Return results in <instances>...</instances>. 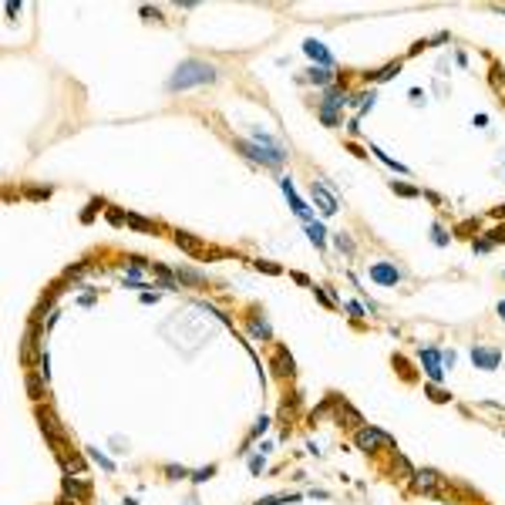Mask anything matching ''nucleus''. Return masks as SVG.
Returning <instances> with one entry per match:
<instances>
[{
    "mask_svg": "<svg viewBox=\"0 0 505 505\" xmlns=\"http://www.w3.org/2000/svg\"><path fill=\"white\" fill-rule=\"evenodd\" d=\"M253 138H256V142H236V148L246 152L253 162H263V165H283V159H287L283 145H276L266 131H253Z\"/></svg>",
    "mask_w": 505,
    "mask_h": 505,
    "instance_id": "f03ea898",
    "label": "nucleus"
},
{
    "mask_svg": "<svg viewBox=\"0 0 505 505\" xmlns=\"http://www.w3.org/2000/svg\"><path fill=\"white\" fill-rule=\"evenodd\" d=\"M280 502H297V495H266V498H259V505H280Z\"/></svg>",
    "mask_w": 505,
    "mask_h": 505,
    "instance_id": "4be33fe9",
    "label": "nucleus"
},
{
    "mask_svg": "<svg viewBox=\"0 0 505 505\" xmlns=\"http://www.w3.org/2000/svg\"><path fill=\"white\" fill-rule=\"evenodd\" d=\"M273 367H276V374H293V357L287 354V347H276V357H273Z\"/></svg>",
    "mask_w": 505,
    "mask_h": 505,
    "instance_id": "f8f14e48",
    "label": "nucleus"
},
{
    "mask_svg": "<svg viewBox=\"0 0 505 505\" xmlns=\"http://www.w3.org/2000/svg\"><path fill=\"white\" fill-rule=\"evenodd\" d=\"M337 246H340V249H347V253H354V243H350V239H347V236H344V233L337 236Z\"/></svg>",
    "mask_w": 505,
    "mask_h": 505,
    "instance_id": "c85d7f7f",
    "label": "nucleus"
},
{
    "mask_svg": "<svg viewBox=\"0 0 505 505\" xmlns=\"http://www.w3.org/2000/svg\"><path fill=\"white\" fill-rule=\"evenodd\" d=\"M175 246H179V249H185V253H192V256H206V249L199 246V239H192V236L182 233V229L175 233Z\"/></svg>",
    "mask_w": 505,
    "mask_h": 505,
    "instance_id": "9b49d317",
    "label": "nucleus"
},
{
    "mask_svg": "<svg viewBox=\"0 0 505 505\" xmlns=\"http://www.w3.org/2000/svg\"><path fill=\"white\" fill-rule=\"evenodd\" d=\"M175 276H179L182 283H195V287H202V283H206V273L189 270V266H179V270H175Z\"/></svg>",
    "mask_w": 505,
    "mask_h": 505,
    "instance_id": "ddd939ff",
    "label": "nucleus"
},
{
    "mask_svg": "<svg viewBox=\"0 0 505 505\" xmlns=\"http://www.w3.org/2000/svg\"><path fill=\"white\" fill-rule=\"evenodd\" d=\"M57 505H78V502H71V498H61V502H57Z\"/></svg>",
    "mask_w": 505,
    "mask_h": 505,
    "instance_id": "4c0bfd02",
    "label": "nucleus"
},
{
    "mask_svg": "<svg viewBox=\"0 0 505 505\" xmlns=\"http://www.w3.org/2000/svg\"><path fill=\"white\" fill-rule=\"evenodd\" d=\"M37 421H40V428H44V434H48V441L64 438V434H61V425H57V418L51 414L48 408H37Z\"/></svg>",
    "mask_w": 505,
    "mask_h": 505,
    "instance_id": "1a4fd4ad",
    "label": "nucleus"
},
{
    "mask_svg": "<svg viewBox=\"0 0 505 505\" xmlns=\"http://www.w3.org/2000/svg\"><path fill=\"white\" fill-rule=\"evenodd\" d=\"M125 505H138V502H135V498H125Z\"/></svg>",
    "mask_w": 505,
    "mask_h": 505,
    "instance_id": "ea45409f",
    "label": "nucleus"
},
{
    "mask_svg": "<svg viewBox=\"0 0 505 505\" xmlns=\"http://www.w3.org/2000/svg\"><path fill=\"white\" fill-rule=\"evenodd\" d=\"M189 505H195V502H189Z\"/></svg>",
    "mask_w": 505,
    "mask_h": 505,
    "instance_id": "a19ab883",
    "label": "nucleus"
},
{
    "mask_svg": "<svg viewBox=\"0 0 505 505\" xmlns=\"http://www.w3.org/2000/svg\"><path fill=\"white\" fill-rule=\"evenodd\" d=\"M431 233H434V243H438V246H448V236H445L441 226H431Z\"/></svg>",
    "mask_w": 505,
    "mask_h": 505,
    "instance_id": "a878e982",
    "label": "nucleus"
},
{
    "mask_svg": "<svg viewBox=\"0 0 505 505\" xmlns=\"http://www.w3.org/2000/svg\"><path fill=\"white\" fill-rule=\"evenodd\" d=\"M502 212H505V206H498V209H495V216H502Z\"/></svg>",
    "mask_w": 505,
    "mask_h": 505,
    "instance_id": "58836bf2",
    "label": "nucleus"
},
{
    "mask_svg": "<svg viewBox=\"0 0 505 505\" xmlns=\"http://www.w3.org/2000/svg\"><path fill=\"white\" fill-rule=\"evenodd\" d=\"M377 445H384V448H394V438H391V434H384V431H377V428H361V431H357V448L374 451Z\"/></svg>",
    "mask_w": 505,
    "mask_h": 505,
    "instance_id": "7ed1b4c3",
    "label": "nucleus"
},
{
    "mask_svg": "<svg viewBox=\"0 0 505 505\" xmlns=\"http://www.w3.org/2000/svg\"><path fill=\"white\" fill-rule=\"evenodd\" d=\"M472 364L478 370H498L502 350H495V347H472Z\"/></svg>",
    "mask_w": 505,
    "mask_h": 505,
    "instance_id": "20e7f679",
    "label": "nucleus"
},
{
    "mask_svg": "<svg viewBox=\"0 0 505 505\" xmlns=\"http://www.w3.org/2000/svg\"><path fill=\"white\" fill-rule=\"evenodd\" d=\"M249 330H253V337H270V323L259 320V317H253V320H249Z\"/></svg>",
    "mask_w": 505,
    "mask_h": 505,
    "instance_id": "a211bd4d",
    "label": "nucleus"
},
{
    "mask_svg": "<svg viewBox=\"0 0 505 505\" xmlns=\"http://www.w3.org/2000/svg\"><path fill=\"white\" fill-rule=\"evenodd\" d=\"M306 236H310L313 246H323V243H327V233H323L320 223H306Z\"/></svg>",
    "mask_w": 505,
    "mask_h": 505,
    "instance_id": "4468645a",
    "label": "nucleus"
},
{
    "mask_svg": "<svg viewBox=\"0 0 505 505\" xmlns=\"http://www.w3.org/2000/svg\"><path fill=\"white\" fill-rule=\"evenodd\" d=\"M88 451H91V458H95V462L104 468V472H115V462H112V458H104L101 451H95V448H88Z\"/></svg>",
    "mask_w": 505,
    "mask_h": 505,
    "instance_id": "412c9836",
    "label": "nucleus"
},
{
    "mask_svg": "<svg viewBox=\"0 0 505 505\" xmlns=\"http://www.w3.org/2000/svg\"><path fill=\"white\" fill-rule=\"evenodd\" d=\"M219 74L212 64H206V61H182V64L175 68V74L168 78V88L172 91H185V88H195V84H212Z\"/></svg>",
    "mask_w": 505,
    "mask_h": 505,
    "instance_id": "f257e3e1",
    "label": "nucleus"
},
{
    "mask_svg": "<svg viewBox=\"0 0 505 505\" xmlns=\"http://www.w3.org/2000/svg\"><path fill=\"white\" fill-rule=\"evenodd\" d=\"M256 270H266V273H280V266H276V263H263V259H259V263H256Z\"/></svg>",
    "mask_w": 505,
    "mask_h": 505,
    "instance_id": "473e14b6",
    "label": "nucleus"
},
{
    "mask_svg": "<svg viewBox=\"0 0 505 505\" xmlns=\"http://www.w3.org/2000/svg\"><path fill=\"white\" fill-rule=\"evenodd\" d=\"M303 51H306V54H310L313 61L320 64V68H334V57H330V51L323 48L320 40H313V37H310V40H306V44H303Z\"/></svg>",
    "mask_w": 505,
    "mask_h": 505,
    "instance_id": "9d476101",
    "label": "nucleus"
},
{
    "mask_svg": "<svg viewBox=\"0 0 505 505\" xmlns=\"http://www.w3.org/2000/svg\"><path fill=\"white\" fill-rule=\"evenodd\" d=\"M502 14H505V10H502Z\"/></svg>",
    "mask_w": 505,
    "mask_h": 505,
    "instance_id": "79ce46f5",
    "label": "nucleus"
},
{
    "mask_svg": "<svg viewBox=\"0 0 505 505\" xmlns=\"http://www.w3.org/2000/svg\"><path fill=\"white\" fill-rule=\"evenodd\" d=\"M165 475H172V478H185L189 472H185V468H179V465H168V468H165Z\"/></svg>",
    "mask_w": 505,
    "mask_h": 505,
    "instance_id": "cd10ccee",
    "label": "nucleus"
},
{
    "mask_svg": "<svg viewBox=\"0 0 505 505\" xmlns=\"http://www.w3.org/2000/svg\"><path fill=\"white\" fill-rule=\"evenodd\" d=\"M27 391H31V398H40V394H44V387H40V381H37L34 370H27Z\"/></svg>",
    "mask_w": 505,
    "mask_h": 505,
    "instance_id": "aec40b11",
    "label": "nucleus"
},
{
    "mask_svg": "<svg viewBox=\"0 0 505 505\" xmlns=\"http://www.w3.org/2000/svg\"><path fill=\"white\" fill-rule=\"evenodd\" d=\"M492 249V239H481V243H475V253H489Z\"/></svg>",
    "mask_w": 505,
    "mask_h": 505,
    "instance_id": "72a5a7b5",
    "label": "nucleus"
},
{
    "mask_svg": "<svg viewBox=\"0 0 505 505\" xmlns=\"http://www.w3.org/2000/svg\"><path fill=\"white\" fill-rule=\"evenodd\" d=\"M280 189H283V195H287V202H290V209L297 212L303 223H313L310 219V209H306V202L297 195V189H293V179H280Z\"/></svg>",
    "mask_w": 505,
    "mask_h": 505,
    "instance_id": "0eeeda50",
    "label": "nucleus"
},
{
    "mask_svg": "<svg viewBox=\"0 0 505 505\" xmlns=\"http://www.w3.org/2000/svg\"><path fill=\"white\" fill-rule=\"evenodd\" d=\"M27 195H31V199H48V195H51V189H31Z\"/></svg>",
    "mask_w": 505,
    "mask_h": 505,
    "instance_id": "7c9ffc66",
    "label": "nucleus"
},
{
    "mask_svg": "<svg viewBox=\"0 0 505 505\" xmlns=\"http://www.w3.org/2000/svg\"><path fill=\"white\" fill-rule=\"evenodd\" d=\"M330 78H334L330 68H310L306 71V81H313V84H330Z\"/></svg>",
    "mask_w": 505,
    "mask_h": 505,
    "instance_id": "2eb2a0df",
    "label": "nucleus"
},
{
    "mask_svg": "<svg viewBox=\"0 0 505 505\" xmlns=\"http://www.w3.org/2000/svg\"><path fill=\"white\" fill-rule=\"evenodd\" d=\"M398 71H401V61H398V64H387L384 71H377V81H387V78H394Z\"/></svg>",
    "mask_w": 505,
    "mask_h": 505,
    "instance_id": "b1692460",
    "label": "nucleus"
},
{
    "mask_svg": "<svg viewBox=\"0 0 505 505\" xmlns=\"http://www.w3.org/2000/svg\"><path fill=\"white\" fill-rule=\"evenodd\" d=\"M108 219H112L115 226H121V223H125V216H121V212H108Z\"/></svg>",
    "mask_w": 505,
    "mask_h": 505,
    "instance_id": "c9c22d12",
    "label": "nucleus"
},
{
    "mask_svg": "<svg viewBox=\"0 0 505 505\" xmlns=\"http://www.w3.org/2000/svg\"><path fill=\"white\" fill-rule=\"evenodd\" d=\"M370 155H377V159L384 162V165H391V168H398V172H408V168H404V165H401V162H394V159H391V155H384V152H381V148H374V145H370Z\"/></svg>",
    "mask_w": 505,
    "mask_h": 505,
    "instance_id": "6ab92c4d",
    "label": "nucleus"
},
{
    "mask_svg": "<svg viewBox=\"0 0 505 505\" xmlns=\"http://www.w3.org/2000/svg\"><path fill=\"white\" fill-rule=\"evenodd\" d=\"M212 475H216V468L209 465V468H199V472L192 475V481H206V478H212Z\"/></svg>",
    "mask_w": 505,
    "mask_h": 505,
    "instance_id": "393cba45",
    "label": "nucleus"
},
{
    "mask_svg": "<svg viewBox=\"0 0 505 505\" xmlns=\"http://www.w3.org/2000/svg\"><path fill=\"white\" fill-rule=\"evenodd\" d=\"M434 478H438L434 472H418V481H414V485H418L421 492H431V489H434Z\"/></svg>",
    "mask_w": 505,
    "mask_h": 505,
    "instance_id": "dca6fc26",
    "label": "nucleus"
},
{
    "mask_svg": "<svg viewBox=\"0 0 505 505\" xmlns=\"http://www.w3.org/2000/svg\"><path fill=\"white\" fill-rule=\"evenodd\" d=\"M498 317H502V320H505V300H502V303H498Z\"/></svg>",
    "mask_w": 505,
    "mask_h": 505,
    "instance_id": "e433bc0d",
    "label": "nucleus"
},
{
    "mask_svg": "<svg viewBox=\"0 0 505 505\" xmlns=\"http://www.w3.org/2000/svg\"><path fill=\"white\" fill-rule=\"evenodd\" d=\"M266 428H270V418H259V421H256V428H253V434H263Z\"/></svg>",
    "mask_w": 505,
    "mask_h": 505,
    "instance_id": "2f4dec72",
    "label": "nucleus"
},
{
    "mask_svg": "<svg viewBox=\"0 0 505 505\" xmlns=\"http://www.w3.org/2000/svg\"><path fill=\"white\" fill-rule=\"evenodd\" d=\"M441 364H448V367H455V354H451V350H445V354H441Z\"/></svg>",
    "mask_w": 505,
    "mask_h": 505,
    "instance_id": "f704fd0d",
    "label": "nucleus"
},
{
    "mask_svg": "<svg viewBox=\"0 0 505 505\" xmlns=\"http://www.w3.org/2000/svg\"><path fill=\"white\" fill-rule=\"evenodd\" d=\"M370 280L381 283V287H398V283H401V270L391 266V263H374L370 266Z\"/></svg>",
    "mask_w": 505,
    "mask_h": 505,
    "instance_id": "6e6552de",
    "label": "nucleus"
},
{
    "mask_svg": "<svg viewBox=\"0 0 505 505\" xmlns=\"http://www.w3.org/2000/svg\"><path fill=\"white\" fill-rule=\"evenodd\" d=\"M428 394H431V401H438V404H441V401H448V394L441 391V387H434V384L428 387Z\"/></svg>",
    "mask_w": 505,
    "mask_h": 505,
    "instance_id": "bb28decb",
    "label": "nucleus"
},
{
    "mask_svg": "<svg viewBox=\"0 0 505 505\" xmlns=\"http://www.w3.org/2000/svg\"><path fill=\"white\" fill-rule=\"evenodd\" d=\"M421 364H425V374L431 377V384H441V381H445V367H441V350H434V347L421 350Z\"/></svg>",
    "mask_w": 505,
    "mask_h": 505,
    "instance_id": "423d86ee",
    "label": "nucleus"
},
{
    "mask_svg": "<svg viewBox=\"0 0 505 505\" xmlns=\"http://www.w3.org/2000/svg\"><path fill=\"white\" fill-rule=\"evenodd\" d=\"M125 223L142 229V233H155V223H148V219H142V216H125Z\"/></svg>",
    "mask_w": 505,
    "mask_h": 505,
    "instance_id": "f3484780",
    "label": "nucleus"
},
{
    "mask_svg": "<svg viewBox=\"0 0 505 505\" xmlns=\"http://www.w3.org/2000/svg\"><path fill=\"white\" fill-rule=\"evenodd\" d=\"M249 468H253V475H259V472H263V455H256V458H253V462H249Z\"/></svg>",
    "mask_w": 505,
    "mask_h": 505,
    "instance_id": "c756f323",
    "label": "nucleus"
},
{
    "mask_svg": "<svg viewBox=\"0 0 505 505\" xmlns=\"http://www.w3.org/2000/svg\"><path fill=\"white\" fill-rule=\"evenodd\" d=\"M391 189H394L398 195H408V199H414V195H418V189H411V185H404V182H394Z\"/></svg>",
    "mask_w": 505,
    "mask_h": 505,
    "instance_id": "5701e85b",
    "label": "nucleus"
},
{
    "mask_svg": "<svg viewBox=\"0 0 505 505\" xmlns=\"http://www.w3.org/2000/svg\"><path fill=\"white\" fill-rule=\"evenodd\" d=\"M310 195H313V202H317V209H320L323 216H334V212H337V195L330 192L323 182H313L310 185Z\"/></svg>",
    "mask_w": 505,
    "mask_h": 505,
    "instance_id": "39448f33",
    "label": "nucleus"
}]
</instances>
